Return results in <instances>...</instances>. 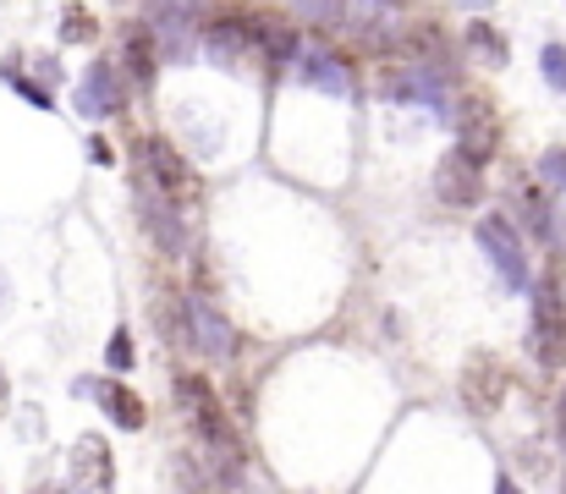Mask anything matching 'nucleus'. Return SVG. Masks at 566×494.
<instances>
[{"label":"nucleus","mask_w":566,"mask_h":494,"mask_svg":"<svg viewBox=\"0 0 566 494\" xmlns=\"http://www.w3.org/2000/svg\"><path fill=\"white\" fill-rule=\"evenodd\" d=\"M111 445L99 440V434H83L77 445H72V484H83V490H111Z\"/></svg>","instance_id":"4468645a"},{"label":"nucleus","mask_w":566,"mask_h":494,"mask_svg":"<svg viewBox=\"0 0 566 494\" xmlns=\"http://www.w3.org/2000/svg\"><path fill=\"white\" fill-rule=\"evenodd\" d=\"M138 160H144V181H155L177 209H192L198 203V176H192V165L166 144V138H144L138 144Z\"/></svg>","instance_id":"20e7f679"},{"label":"nucleus","mask_w":566,"mask_h":494,"mask_svg":"<svg viewBox=\"0 0 566 494\" xmlns=\"http://www.w3.org/2000/svg\"><path fill=\"white\" fill-rule=\"evenodd\" d=\"M138 192H144V203H138V209H144V220H149L155 242H160L166 253H182V248H188V225H182V209H177V203H171V198H166V192H160L155 181H144Z\"/></svg>","instance_id":"9b49d317"},{"label":"nucleus","mask_w":566,"mask_h":494,"mask_svg":"<svg viewBox=\"0 0 566 494\" xmlns=\"http://www.w3.org/2000/svg\"><path fill=\"white\" fill-rule=\"evenodd\" d=\"M83 396H99V407L122 423V429H144L149 423V407L138 401V390H127V385H116V379H105V385H77Z\"/></svg>","instance_id":"2eb2a0df"},{"label":"nucleus","mask_w":566,"mask_h":494,"mask_svg":"<svg viewBox=\"0 0 566 494\" xmlns=\"http://www.w3.org/2000/svg\"><path fill=\"white\" fill-rule=\"evenodd\" d=\"M182 314H188V340L203 357H214V362L231 357V346H237V340H231V325H226V314H220L203 292H192L188 303H182Z\"/></svg>","instance_id":"6e6552de"},{"label":"nucleus","mask_w":566,"mask_h":494,"mask_svg":"<svg viewBox=\"0 0 566 494\" xmlns=\"http://www.w3.org/2000/svg\"><path fill=\"white\" fill-rule=\"evenodd\" d=\"M133 357H138V351H133L127 329H122V335H111V346H105V362H111V368H133Z\"/></svg>","instance_id":"412c9836"},{"label":"nucleus","mask_w":566,"mask_h":494,"mask_svg":"<svg viewBox=\"0 0 566 494\" xmlns=\"http://www.w3.org/2000/svg\"><path fill=\"white\" fill-rule=\"evenodd\" d=\"M379 94L385 99H407V105H423L434 122H451V99H446V77L434 66H401L390 77H379Z\"/></svg>","instance_id":"423d86ee"},{"label":"nucleus","mask_w":566,"mask_h":494,"mask_svg":"<svg viewBox=\"0 0 566 494\" xmlns=\"http://www.w3.org/2000/svg\"><path fill=\"white\" fill-rule=\"evenodd\" d=\"M539 170H545V181H551L556 192H566V149H551V155H545V165H539Z\"/></svg>","instance_id":"4be33fe9"},{"label":"nucleus","mask_w":566,"mask_h":494,"mask_svg":"<svg viewBox=\"0 0 566 494\" xmlns=\"http://www.w3.org/2000/svg\"><path fill=\"white\" fill-rule=\"evenodd\" d=\"M292 66H297V83H308V88L353 94V72H347V61H336L331 50H308V55H297Z\"/></svg>","instance_id":"ddd939ff"},{"label":"nucleus","mask_w":566,"mask_h":494,"mask_svg":"<svg viewBox=\"0 0 566 494\" xmlns=\"http://www.w3.org/2000/svg\"><path fill=\"white\" fill-rule=\"evenodd\" d=\"M198 44L220 72L242 77L253 61L264 66V22H253V17H214V22L198 28Z\"/></svg>","instance_id":"f257e3e1"},{"label":"nucleus","mask_w":566,"mask_h":494,"mask_svg":"<svg viewBox=\"0 0 566 494\" xmlns=\"http://www.w3.org/2000/svg\"><path fill=\"white\" fill-rule=\"evenodd\" d=\"M539 66H545V83H551L556 94H566V44H545Z\"/></svg>","instance_id":"aec40b11"},{"label":"nucleus","mask_w":566,"mask_h":494,"mask_svg":"<svg viewBox=\"0 0 566 494\" xmlns=\"http://www.w3.org/2000/svg\"><path fill=\"white\" fill-rule=\"evenodd\" d=\"M122 105H127L122 72H116L111 61H94V66L83 72V83H77V116L105 122V116H122Z\"/></svg>","instance_id":"0eeeda50"},{"label":"nucleus","mask_w":566,"mask_h":494,"mask_svg":"<svg viewBox=\"0 0 566 494\" xmlns=\"http://www.w3.org/2000/svg\"><path fill=\"white\" fill-rule=\"evenodd\" d=\"M407 0H347V22L353 28H364V33H379V28H390L396 22V11H401Z\"/></svg>","instance_id":"a211bd4d"},{"label":"nucleus","mask_w":566,"mask_h":494,"mask_svg":"<svg viewBox=\"0 0 566 494\" xmlns=\"http://www.w3.org/2000/svg\"><path fill=\"white\" fill-rule=\"evenodd\" d=\"M155 44H160L166 61H188L192 44H198V6L160 0V11H155Z\"/></svg>","instance_id":"1a4fd4ad"},{"label":"nucleus","mask_w":566,"mask_h":494,"mask_svg":"<svg viewBox=\"0 0 566 494\" xmlns=\"http://www.w3.org/2000/svg\"><path fill=\"white\" fill-rule=\"evenodd\" d=\"M468 50H473V61H479L484 72H501V66H506V39H501L495 22H479V17H473V28H468Z\"/></svg>","instance_id":"dca6fc26"},{"label":"nucleus","mask_w":566,"mask_h":494,"mask_svg":"<svg viewBox=\"0 0 566 494\" xmlns=\"http://www.w3.org/2000/svg\"><path fill=\"white\" fill-rule=\"evenodd\" d=\"M479 248H484V259L495 264V275H501L512 292H528V286H534V270H528V253H523V237L512 231V220L484 214V220H479Z\"/></svg>","instance_id":"7ed1b4c3"},{"label":"nucleus","mask_w":566,"mask_h":494,"mask_svg":"<svg viewBox=\"0 0 566 494\" xmlns=\"http://www.w3.org/2000/svg\"><path fill=\"white\" fill-rule=\"evenodd\" d=\"M88 155H94L99 165H111V144H105V138H94V144H88Z\"/></svg>","instance_id":"b1692460"},{"label":"nucleus","mask_w":566,"mask_h":494,"mask_svg":"<svg viewBox=\"0 0 566 494\" xmlns=\"http://www.w3.org/2000/svg\"><path fill=\"white\" fill-rule=\"evenodd\" d=\"M61 39H66V44H88V39H94V11L72 6V11L61 17Z\"/></svg>","instance_id":"6ab92c4d"},{"label":"nucleus","mask_w":566,"mask_h":494,"mask_svg":"<svg viewBox=\"0 0 566 494\" xmlns=\"http://www.w3.org/2000/svg\"><path fill=\"white\" fill-rule=\"evenodd\" d=\"M534 357H539V368H562L566 357V303L556 281L534 286Z\"/></svg>","instance_id":"39448f33"},{"label":"nucleus","mask_w":566,"mask_h":494,"mask_svg":"<svg viewBox=\"0 0 566 494\" xmlns=\"http://www.w3.org/2000/svg\"><path fill=\"white\" fill-rule=\"evenodd\" d=\"M11 308V292H6V275H0V314Z\"/></svg>","instance_id":"a878e982"},{"label":"nucleus","mask_w":566,"mask_h":494,"mask_svg":"<svg viewBox=\"0 0 566 494\" xmlns=\"http://www.w3.org/2000/svg\"><path fill=\"white\" fill-rule=\"evenodd\" d=\"M495 138H501V127H495L490 105H484V99H468V105H462V144H457V149L484 170L490 155H495Z\"/></svg>","instance_id":"f8f14e48"},{"label":"nucleus","mask_w":566,"mask_h":494,"mask_svg":"<svg viewBox=\"0 0 566 494\" xmlns=\"http://www.w3.org/2000/svg\"><path fill=\"white\" fill-rule=\"evenodd\" d=\"M457 6H468V11H484V6H495V0H457Z\"/></svg>","instance_id":"393cba45"},{"label":"nucleus","mask_w":566,"mask_h":494,"mask_svg":"<svg viewBox=\"0 0 566 494\" xmlns=\"http://www.w3.org/2000/svg\"><path fill=\"white\" fill-rule=\"evenodd\" d=\"M556 440H562V451H566V390H562V401H556Z\"/></svg>","instance_id":"5701e85b"},{"label":"nucleus","mask_w":566,"mask_h":494,"mask_svg":"<svg viewBox=\"0 0 566 494\" xmlns=\"http://www.w3.org/2000/svg\"><path fill=\"white\" fill-rule=\"evenodd\" d=\"M177 401H182V412L192 418V429H198V440L226 462V467H237L242 462V451H237V434H231V423H226V407H220V396L209 390V379H198V374H182L177 379Z\"/></svg>","instance_id":"f03ea898"},{"label":"nucleus","mask_w":566,"mask_h":494,"mask_svg":"<svg viewBox=\"0 0 566 494\" xmlns=\"http://www.w3.org/2000/svg\"><path fill=\"white\" fill-rule=\"evenodd\" d=\"M122 55H127V72H133L138 83H149V77H155V66H160L155 28H133V33H127V44H122Z\"/></svg>","instance_id":"f3484780"},{"label":"nucleus","mask_w":566,"mask_h":494,"mask_svg":"<svg viewBox=\"0 0 566 494\" xmlns=\"http://www.w3.org/2000/svg\"><path fill=\"white\" fill-rule=\"evenodd\" d=\"M434 198H440L446 209H473V203L484 198V187H479V165L468 160L462 149H451L446 160L434 165Z\"/></svg>","instance_id":"9d476101"},{"label":"nucleus","mask_w":566,"mask_h":494,"mask_svg":"<svg viewBox=\"0 0 566 494\" xmlns=\"http://www.w3.org/2000/svg\"><path fill=\"white\" fill-rule=\"evenodd\" d=\"M6 396H11V385H6V374H0V412H6Z\"/></svg>","instance_id":"bb28decb"}]
</instances>
